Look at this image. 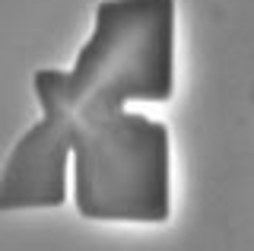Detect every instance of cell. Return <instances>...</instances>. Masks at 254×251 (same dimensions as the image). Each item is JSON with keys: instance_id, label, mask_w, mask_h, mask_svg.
Here are the masks:
<instances>
[{"instance_id": "obj_1", "label": "cell", "mask_w": 254, "mask_h": 251, "mask_svg": "<svg viewBox=\"0 0 254 251\" xmlns=\"http://www.w3.org/2000/svg\"><path fill=\"white\" fill-rule=\"evenodd\" d=\"M175 0H99L73 67L32 76L38 105L73 118L121 112L127 102H169L175 92Z\"/></svg>"}, {"instance_id": "obj_2", "label": "cell", "mask_w": 254, "mask_h": 251, "mask_svg": "<svg viewBox=\"0 0 254 251\" xmlns=\"http://www.w3.org/2000/svg\"><path fill=\"white\" fill-rule=\"evenodd\" d=\"M73 203L86 219L165 223L172 216L169 127L127 108L73 118Z\"/></svg>"}, {"instance_id": "obj_3", "label": "cell", "mask_w": 254, "mask_h": 251, "mask_svg": "<svg viewBox=\"0 0 254 251\" xmlns=\"http://www.w3.org/2000/svg\"><path fill=\"white\" fill-rule=\"evenodd\" d=\"M73 162V118L42 102V118L19 134L0 169V213L54 210L67 203Z\"/></svg>"}]
</instances>
